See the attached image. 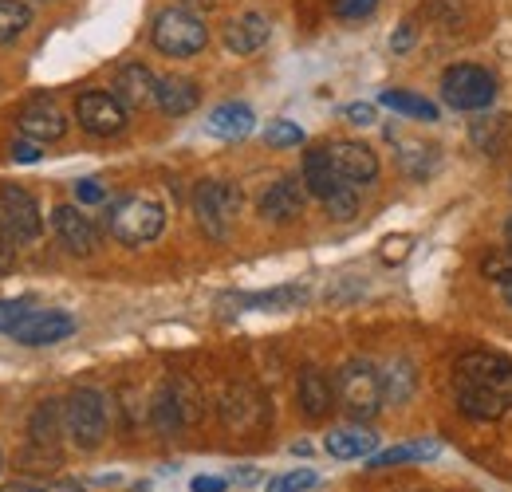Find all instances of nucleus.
Segmentation results:
<instances>
[{"instance_id": "1", "label": "nucleus", "mask_w": 512, "mask_h": 492, "mask_svg": "<svg viewBox=\"0 0 512 492\" xmlns=\"http://www.w3.org/2000/svg\"><path fill=\"white\" fill-rule=\"evenodd\" d=\"M453 394L465 418L497 422L512 410V363L493 351H469L453 363Z\"/></svg>"}, {"instance_id": "2", "label": "nucleus", "mask_w": 512, "mask_h": 492, "mask_svg": "<svg viewBox=\"0 0 512 492\" xmlns=\"http://www.w3.org/2000/svg\"><path fill=\"white\" fill-rule=\"evenodd\" d=\"M335 398L343 402V410H347L355 422L375 418L386 402V386H383L379 367L367 363V359H351V363H343L339 374H335Z\"/></svg>"}, {"instance_id": "3", "label": "nucleus", "mask_w": 512, "mask_h": 492, "mask_svg": "<svg viewBox=\"0 0 512 492\" xmlns=\"http://www.w3.org/2000/svg\"><path fill=\"white\" fill-rule=\"evenodd\" d=\"M166 229V209L154 197H123L107 213V233L127 248L150 245Z\"/></svg>"}, {"instance_id": "4", "label": "nucleus", "mask_w": 512, "mask_h": 492, "mask_svg": "<svg viewBox=\"0 0 512 492\" xmlns=\"http://www.w3.org/2000/svg\"><path fill=\"white\" fill-rule=\"evenodd\" d=\"M150 40L162 56L170 60H190L197 56L205 44H209V28L201 24V16H193L190 8H162L154 16V28H150Z\"/></svg>"}, {"instance_id": "5", "label": "nucleus", "mask_w": 512, "mask_h": 492, "mask_svg": "<svg viewBox=\"0 0 512 492\" xmlns=\"http://www.w3.org/2000/svg\"><path fill=\"white\" fill-rule=\"evenodd\" d=\"M107 422H111V414H107V398H103L99 390L79 386V390L67 394L64 426H67V437H71L79 449H99L103 437H107Z\"/></svg>"}, {"instance_id": "6", "label": "nucleus", "mask_w": 512, "mask_h": 492, "mask_svg": "<svg viewBox=\"0 0 512 492\" xmlns=\"http://www.w3.org/2000/svg\"><path fill=\"white\" fill-rule=\"evenodd\" d=\"M442 99L453 111H485L497 99V79L481 63H457L442 75Z\"/></svg>"}, {"instance_id": "7", "label": "nucleus", "mask_w": 512, "mask_h": 492, "mask_svg": "<svg viewBox=\"0 0 512 492\" xmlns=\"http://www.w3.org/2000/svg\"><path fill=\"white\" fill-rule=\"evenodd\" d=\"M237 213H241V193H237V185L201 182L193 189V217H197V225H201L213 241H225V237H229Z\"/></svg>"}, {"instance_id": "8", "label": "nucleus", "mask_w": 512, "mask_h": 492, "mask_svg": "<svg viewBox=\"0 0 512 492\" xmlns=\"http://www.w3.org/2000/svg\"><path fill=\"white\" fill-rule=\"evenodd\" d=\"M75 119L95 138H115L127 126V107L107 91H83L75 99Z\"/></svg>"}, {"instance_id": "9", "label": "nucleus", "mask_w": 512, "mask_h": 492, "mask_svg": "<svg viewBox=\"0 0 512 492\" xmlns=\"http://www.w3.org/2000/svg\"><path fill=\"white\" fill-rule=\"evenodd\" d=\"M0 217H4V225L12 229V237L24 241V245L44 233L40 205H36V197H32L28 189H20V185H0Z\"/></svg>"}, {"instance_id": "10", "label": "nucleus", "mask_w": 512, "mask_h": 492, "mask_svg": "<svg viewBox=\"0 0 512 492\" xmlns=\"http://www.w3.org/2000/svg\"><path fill=\"white\" fill-rule=\"evenodd\" d=\"M20 134H24L28 142H60L67 134V115L60 111L56 99L36 95V99H28L24 111H20Z\"/></svg>"}, {"instance_id": "11", "label": "nucleus", "mask_w": 512, "mask_h": 492, "mask_svg": "<svg viewBox=\"0 0 512 492\" xmlns=\"http://www.w3.org/2000/svg\"><path fill=\"white\" fill-rule=\"evenodd\" d=\"M52 229L60 237V245L71 252V256H91L99 252V229L91 217H83L75 205H56L52 209Z\"/></svg>"}, {"instance_id": "12", "label": "nucleus", "mask_w": 512, "mask_h": 492, "mask_svg": "<svg viewBox=\"0 0 512 492\" xmlns=\"http://www.w3.org/2000/svg\"><path fill=\"white\" fill-rule=\"evenodd\" d=\"M327 154H331V166L343 182L363 185L379 178V154L367 142H335V146H327Z\"/></svg>"}, {"instance_id": "13", "label": "nucleus", "mask_w": 512, "mask_h": 492, "mask_svg": "<svg viewBox=\"0 0 512 492\" xmlns=\"http://www.w3.org/2000/svg\"><path fill=\"white\" fill-rule=\"evenodd\" d=\"M75 331V319L67 311H32L16 331L12 339L24 343V347H48V343H60Z\"/></svg>"}, {"instance_id": "14", "label": "nucleus", "mask_w": 512, "mask_h": 492, "mask_svg": "<svg viewBox=\"0 0 512 492\" xmlns=\"http://www.w3.org/2000/svg\"><path fill=\"white\" fill-rule=\"evenodd\" d=\"M260 217L264 221H276V225H288V221H296L300 217V209H304V182H296V178H280L276 185H268L264 193H260Z\"/></svg>"}, {"instance_id": "15", "label": "nucleus", "mask_w": 512, "mask_h": 492, "mask_svg": "<svg viewBox=\"0 0 512 492\" xmlns=\"http://www.w3.org/2000/svg\"><path fill=\"white\" fill-rule=\"evenodd\" d=\"M158 95V79L146 63H123L115 75V99L123 107H150Z\"/></svg>"}, {"instance_id": "16", "label": "nucleus", "mask_w": 512, "mask_h": 492, "mask_svg": "<svg viewBox=\"0 0 512 492\" xmlns=\"http://www.w3.org/2000/svg\"><path fill=\"white\" fill-rule=\"evenodd\" d=\"M268 36H272V28H268V20H264L260 12L233 16V20L225 24V48L237 52V56H253V52H260V48L268 44Z\"/></svg>"}, {"instance_id": "17", "label": "nucleus", "mask_w": 512, "mask_h": 492, "mask_svg": "<svg viewBox=\"0 0 512 492\" xmlns=\"http://www.w3.org/2000/svg\"><path fill=\"white\" fill-rule=\"evenodd\" d=\"M197 103H201V87H197L193 79H186V75H166V79H158L154 107H158L162 115L182 119V115H190Z\"/></svg>"}, {"instance_id": "18", "label": "nucleus", "mask_w": 512, "mask_h": 492, "mask_svg": "<svg viewBox=\"0 0 512 492\" xmlns=\"http://www.w3.org/2000/svg\"><path fill=\"white\" fill-rule=\"evenodd\" d=\"M335 461H363L379 449V437L363 426H339V430L327 433V445H323Z\"/></svg>"}, {"instance_id": "19", "label": "nucleus", "mask_w": 512, "mask_h": 492, "mask_svg": "<svg viewBox=\"0 0 512 492\" xmlns=\"http://www.w3.org/2000/svg\"><path fill=\"white\" fill-rule=\"evenodd\" d=\"M209 134L213 138H225V142H241V138H249L256 126V115L245 107V103H225V107H217V111H209Z\"/></svg>"}, {"instance_id": "20", "label": "nucleus", "mask_w": 512, "mask_h": 492, "mask_svg": "<svg viewBox=\"0 0 512 492\" xmlns=\"http://www.w3.org/2000/svg\"><path fill=\"white\" fill-rule=\"evenodd\" d=\"M339 185H347L339 174H335V166H331V154L320 150V146H312L308 154H304V189L312 193V197H320L327 201Z\"/></svg>"}, {"instance_id": "21", "label": "nucleus", "mask_w": 512, "mask_h": 492, "mask_svg": "<svg viewBox=\"0 0 512 492\" xmlns=\"http://www.w3.org/2000/svg\"><path fill=\"white\" fill-rule=\"evenodd\" d=\"M296 398H300V410L308 418H323L335 402V386L327 382V374H320L316 367H308L300 374V386H296Z\"/></svg>"}, {"instance_id": "22", "label": "nucleus", "mask_w": 512, "mask_h": 492, "mask_svg": "<svg viewBox=\"0 0 512 492\" xmlns=\"http://www.w3.org/2000/svg\"><path fill=\"white\" fill-rule=\"evenodd\" d=\"M64 406L60 402H40L36 410H32V418H28V433H32V445L36 449H52L56 441H60V433H64Z\"/></svg>"}, {"instance_id": "23", "label": "nucleus", "mask_w": 512, "mask_h": 492, "mask_svg": "<svg viewBox=\"0 0 512 492\" xmlns=\"http://www.w3.org/2000/svg\"><path fill=\"white\" fill-rule=\"evenodd\" d=\"M304 300H308V288H304V284H284V288L260 292V296H233V308L237 311H249V308L288 311V308H296V304H304Z\"/></svg>"}, {"instance_id": "24", "label": "nucleus", "mask_w": 512, "mask_h": 492, "mask_svg": "<svg viewBox=\"0 0 512 492\" xmlns=\"http://www.w3.org/2000/svg\"><path fill=\"white\" fill-rule=\"evenodd\" d=\"M379 103L390 107L394 115H406V119H422V123H434L438 119V107L426 95H414V91H383Z\"/></svg>"}, {"instance_id": "25", "label": "nucleus", "mask_w": 512, "mask_h": 492, "mask_svg": "<svg viewBox=\"0 0 512 492\" xmlns=\"http://www.w3.org/2000/svg\"><path fill=\"white\" fill-rule=\"evenodd\" d=\"M438 453V441H406L383 453H371V469H390V465H406V461H430Z\"/></svg>"}, {"instance_id": "26", "label": "nucleus", "mask_w": 512, "mask_h": 492, "mask_svg": "<svg viewBox=\"0 0 512 492\" xmlns=\"http://www.w3.org/2000/svg\"><path fill=\"white\" fill-rule=\"evenodd\" d=\"M32 24V8L24 0H0V44H16Z\"/></svg>"}, {"instance_id": "27", "label": "nucleus", "mask_w": 512, "mask_h": 492, "mask_svg": "<svg viewBox=\"0 0 512 492\" xmlns=\"http://www.w3.org/2000/svg\"><path fill=\"white\" fill-rule=\"evenodd\" d=\"M473 142L485 150V154H493V150H501L505 146V134H509V119H481V123H473Z\"/></svg>"}, {"instance_id": "28", "label": "nucleus", "mask_w": 512, "mask_h": 492, "mask_svg": "<svg viewBox=\"0 0 512 492\" xmlns=\"http://www.w3.org/2000/svg\"><path fill=\"white\" fill-rule=\"evenodd\" d=\"M316 485H320V473H316V469H296V473L272 477L264 492H312Z\"/></svg>"}, {"instance_id": "29", "label": "nucleus", "mask_w": 512, "mask_h": 492, "mask_svg": "<svg viewBox=\"0 0 512 492\" xmlns=\"http://www.w3.org/2000/svg\"><path fill=\"white\" fill-rule=\"evenodd\" d=\"M264 142H268V146H276V150L300 146V142H304V126H296L292 119H276V123L264 126Z\"/></svg>"}, {"instance_id": "30", "label": "nucleus", "mask_w": 512, "mask_h": 492, "mask_svg": "<svg viewBox=\"0 0 512 492\" xmlns=\"http://www.w3.org/2000/svg\"><path fill=\"white\" fill-rule=\"evenodd\" d=\"M323 205H327L331 221H351V217L359 213V193H355V189H351V182H347V185H339V189H335V193H331Z\"/></svg>"}, {"instance_id": "31", "label": "nucleus", "mask_w": 512, "mask_h": 492, "mask_svg": "<svg viewBox=\"0 0 512 492\" xmlns=\"http://www.w3.org/2000/svg\"><path fill=\"white\" fill-rule=\"evenodd\" d=\"M398 162H402L406 174L426 178V174L434 170V150H430V146H402V150H398Z\"/></svg>"}, {"instance_id": "32", "label": "nucleus", "mask_w": 512, "mask_h": 492, "mask_svg": "<svg viewBox=\"0 0 512 492\" xmlns=\"http://www.w3.org/2000/svg\"><path fill=\"white\" fill-rule=\"evenodd\" d=\"M24 319H28L24 300H0V331H16Z\"/></svg>"}, {"instance_id": "33", "label": "nucleus", "mask_w": 512, "mask_h": 492, "mask_svg": "<svg viewBox=\"0 0 512 492\" xmlns=\"http://www.w3.org/2000/svg\"><path fill=\"white\" fill-rule=\"evenodd\" d=\"M379 8V0H335V16L339 20H363Z\"/></svg>"}, {"instance_id": "34", "label": "nucleus", "mask_w": 512, "mask_h": 492, "mask_svg": "<svg viewBox=\"0 0 512 492\" xmlns=\"http://www.w3.org/2000/svg\"><path fill=\"white\" fill-rule=\"evenodd\" d=\"M481 272H485L493 284H501V280H505V276L512 272V260L505 256V252H489V256L481 260Z\"/></svg>"}, {"instance_id": "35", "label": "nucleus", "mask_w": 512, "mask_h": 492, "mask_svg": "<svg viewBox=\"0 0 512 492\" xmlns=\"http://www.w3.org/2000/svg\"><path fill=\"white\" fill-rule=\"evenodd\" d=\"M12 264H16V237H12V229L0 217V276L12 272Z\"/></svg>"}, {"instance_id": "36", "label": "nucleus", "mask_w": 512, "mask_h": 492, "mask_svg": "<svg viewBox=\"0 0 512 492\" xmlns=\"http://www.w3.org/2000/svg\"><path fill=\"white\" fill-rule=\"evenodd\" d=\"M75 197H79L83 205H99V201H107L103 185L95 182V178H83V182H75Z\"/></svg>"}, {"instance_id": "37", "label": "nucleus", "mask_w": 512, "mask_h": 492, "mask_svg": "<svg viewBox=\"0 0 512 492\" xmlns=\"http://www.w3.org/2000/svg\"><path fill=\"white\" fill-rule=\"evenodd\" d=\"M12 162H20V166L40 162V146L36 142H12Z\"/></svg>"}, {"instance_id": "38", "label": "nucleus", "mask_w": 512, "mask_h": 492, "mask_svg": "<svg viewBox=\"0 0 512 492\" xmlns=\"http://www.w3.org/2000/svg\"><path fill=\"white\" fill-rule=\"evenodd\" d=\"M347 119L355 126H371L375 123V107H371V103H351V107H347Z\"/></svg>"}, {"instance_id": "39", "label": "nucleus", "mask_w": 512, "mask_h": 492, "mask_svg": "<svg viewBox=\"0 0 512 492\" xmlns=\"http://www.w3.org/2000/svg\"><path fill=\"white\" fill-rule=\"evenodd\" d=\"M410 44H414V24H402V28H398V36L390 40V48H394V52H406Z\"/></svg>"}, {"instance_id": "40", "label": "nucleus", "mask_w": 512, "mask_h": 492, "mask_svg": "<svg viewBox=\"0 0 512 492\" xmlns=\"http://www.w3.org/2000/svg\"><path fill=\"white\" fill-rule=\"evenodd\" d=\"M402 248H410V237H398V241H386V245H383V256H386V260H402V256H406Z\"/></svg>"}, {"instance_id": "41", "label": "nucleus", "mask_w": 512, "mask_h": 492, "mask_svg": "<svg viewBox=\"0 0 512 492\" xmlns=\"http://www.w3.org/2000/svg\"><path fill=\"white\" fill-rule=\"evenodd\" d=\"M193 492H225V481H217V477H197V481H193Z\"/></svg>"}, {"instance_id": "42", "label": "nucleus", "mask_w": 512, "mask_h": 492, "mask_svg": "<svg viewBox=\"0 0 512 492\" xmlns=\"http://www.w3.org/2000/svg\"><path fill=\"white\" fill-rule=\"evenodd\" d=\"M44 492H83V489H79L75 481H56V485H48Z\"/></svg>"}, {"instance_id": "43", "label": "nucleus", "mask_w": 512, "mask_h": 492, "mask_svg": "<svg viewBox=\"0 0 512 492\" xmlns=\"http://www.w3.org/2000/svg\"><path fill=\"white\" fill-rule=\"evenodd\" d=\"M0 492H44V489H36V485H24V481H16V485H4Z\"/></svg>"}, {"instance_id": "44", "label": "nucleus", "mask_w": 512, "mask_h": 492, "mask_svg": "<svg viewBox=\"0 0 512 492\" xmlns=\"http://www.w3.org/2000/svg\"><path fill=\"white\" fill-rule=\"evenodd\" d=\"M501 296H505V304L512 308V272L505 276V280H501Z\"/></svg>"}, {"instance_id": "45", "label": "nucleus", "mask_w": 512, "mask_h": 492, "mask_svg": "<svg viewBox=\"0 0 512 492\" xmlns=\"http://www.w3.org/2000/svg\"><path fill=\"white\" fill-rule=\"evenodd\" d=\"M178 4H182V8H213L217 0H178Z\"/></svg>"}, {"instance_id": "46", "label": "nucleus", "mask_w": 512, "mask_h": 492, "mask_svg": "<svg viewBox=\"0 0 512 492\" xmlns=\"http://www.w3.org/2000/svg\"><path fill=\"white\" fill-rule=\"evenodd\" d=\"M237 481H241V485H253V481H256V469H237Z\"/></svg>"}, {"instance_id": "47", "label": "nucleus", "mask_w": 512, "mask_h": 492, "mask_svg": "<svg viewBox=\"0 0 512 492\" xmlns=\"http://www.w3.org/2000/svg\"><path fill=\"white\" fill-rule=\"evenodd\" d=\"M505 237H509V245H512V217L505 221Z\"/></svg>"}, {"instance_id": "48", "label": "nucleus", "mask_w": 512, "mask_h": 492, "mask_svg": "<svg viewBox=\"0 0 512 492\" xmlns=\"http://www.w3.org/2000/svg\"><path fill=\"white\" fill-rule=\"evenodd\" d=\"M0 469H4V457H0Z\"/></svg>"}]
</instances>
